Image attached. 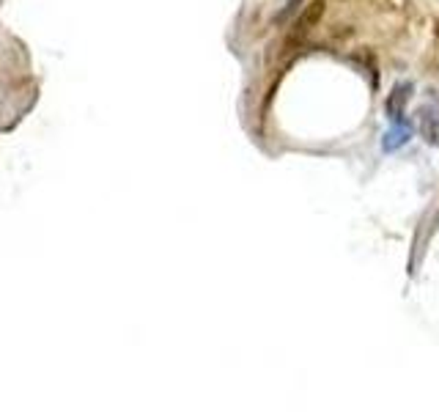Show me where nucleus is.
Listing matches in <instances>:
<instances>
[{
  "label": "nucleus",
  "mask_w": 439,
  "mask_h": 412,
  "mask_svg": "<svg viewBox=\"0 0 439 412\" xmlns=\"http://www.w3.org/2000/svg\"><path fill=\"white\" fill-rule=\"evenodd\" d=\"M324 14V0H313V3H305V11L297 17V22L291 25V36H288V44H299L305 41V36L318 25V19Z\"/></svg>",
  "instance_id": "nucleus-1"
},
{
  "label": "nucleus",
  "mask_w": 439,
  "mask_h": 412,
  "mask_svg": "<svg viewBox=\"0 0 439 412\" xmlns=\"http://www.w3.org/2000/svg\"><path fill=\"white\" fill-rule=\"evenodd\" d=\"M412 83H398L395 89H393V94L387 96V102H385V110H387V116L393 119V121H398L401 116H404V108H406V102L412 99Z\"/></svg>",
  "instance_id": "nucleus-2"
},
{
  "label": "nucleus",
  "mask_w": 439,
  "mask_h": 412,
  "mask_svg": "<svg viewBox=\"0 0 439 412\" xmlns=\"http://www.w3.org/2000/svg\"><path fill=\"white\" fill-rule=\"evenodd\" d=\"M418 124H420L423 138L431 146H439V113L434 108H420L418 113Z\"/></svg>",
  "instance_id": "nucleus-3"
},
{
  "label": "nucleus",
  "mask_w": 439,
  "mask_h": 412,
  "mask_svg": "<svg viewBox=\"0 0 439 412\" xmlns=\"http://www.w3.org/2000/svg\"><path fill=\"white\" fill-rule=\"evenodd\" d=\"M409 138H412V126H409L404 119H401V121H395V126H393V129H390V132L385 135L382 146H385L387 151H395L398 146L409 144Z\"/></svg>",
  "instance_id": "nucleus-4"
},
{
  "label": "nucleus",
  "mask_w": 439,
  "mask_h": 412,
  "mask_svg": "<svg viewBox=\"0 0 439 412\" xmlns=\"http://www.w3.org/2000/svg\"><path fill=\"white\" fill-rule=\"evenodd\" d=\"M299 3H302V0H288V3H286V9L281 11V19H288V17H291V14H294V11L299 9Z\"/></svg>",
  "instance_id": "nucleus-5"
}]
</instances>
